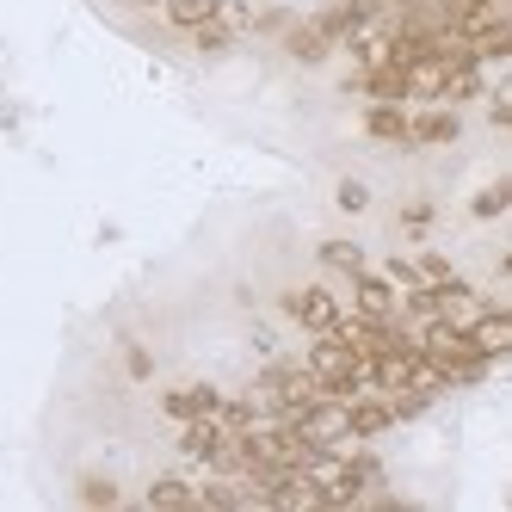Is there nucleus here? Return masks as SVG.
Instances as JSON below:
<instances>
[{
	"label": "nucleus",
	"instance_id": "obj_1",
	"mask_svg": "<svg viewBox=\"0 0 512 512\" xmlns=\"http://www.w3.org/2000/svg\"><path fill=\"white\" fill-rule=\"evenodd\" d=\"M463 340H469V352H482V358H506V346H512V309L482 303L463 321Z\"/></svg>",
	"mask_w": 512,
	"mask_h": 512
},
{
	"label": "nucleus",
	"instance_id": "obj_2",
	"mask_svg": "<svg viewBox=\"0 0 512 512\" xmlns=\"http://www.w3.org/2000/svg\"><path fill=\"white\" fill-rule=\"evenodd\" d=\"M284 315L297 321V327H309V334H334V321H340L346 309L327 297L321 284H303V290H284Z\"/></svg>",
	"mask_w": 512,
	"mask_h": 512
},
{
	"label": "nucleus",
	"instance_id": "obj_3",
	"mask_svg": "<svg viewBox=\"0 0 512 512\" xmlns=\"http://www.w3.org/2000/svg\"><path fill=\"white\" fill-rule=\"evenodd\" d=\"M352 315H364V321H395V315H401L395 284H389L383 272H371V266H364V272L352 278Z\"/></svg>",
	"mask_w": 512,
	"mask_h": 512
},
{
	"label": "nucleus",
	"instance_id": "obj_4",
	"mask_svg": "<svg viewBox=\"0 0 512 512\" xmlns=\"http://www.w3.org/2000/svg\"><path fill=\"white\" fill-rule=\"evenodd\" d=\"M327 50H334V38H327L321 19H290V25H284V56H290V62L315 68V62H327Z\"/></svg>",
	"mask_w": 512,
	"mask_h": 512
},
{
	"label": "nucleus",
	"instance_id": "obj_5",
	"mask_svg": "<svg viewBox=\"0 0 512 512\" xmlns=\"http://www.w3.org/2000/svg\"><path fill=\"white\" fill-rule=\"evenodd\" d=\"M457 136H463V118L445 112V105H432V112L408 118V142H414V149H451Z\"/></svg>",
	"mask_w": 512,
	"mask_h": 512
},
{
	"label": "nucleus",
	"instance_id": "obj_6",
	"mask_svg": "<svg viewBox=\"0 0 512 512\" xmlns=\"http://www.w3.org/2000/svg\"><path fill=\"white\" fill-rule=\"evenodd\" d=\"M401 81H408V99H438L445 81H451V56L426 50V56H414L408 68H401Z\"/></svg>",
	"mask_w": 512,
	"mask_h": 512
},
{
	"label": "nucleus",
	"instance_id": "obj_7",
	"mask_svg": "<svg viewBox=\"0 0 512 512\" xmlns=\"http://www.w3.org/2000/svg\"><path fill=\"white\" fill-rule=\"evenodd\" d=\"M395 426V414H389V395H352L346 401V432L352 438H377V432H389Z\"/></svg>",
	"mask_w": 512,
	"mask_h": 512
},
{
	"label": "nucleus",
	"instance_id": "obj_8",
	"mask_svg": "<svg viewBox=\"0 0 512 512\" xmlns=\"http://www.w3.org/2000/svg\"><path fill=\"white\" fill-rule=\"evenodd\" d=\"M223 408V395H216L210 383H192V389H167L161 395V414L173 420V426H186V420H198V414H216Z\"/></svg>",
	"mask_w": 512,
	"mask_h": 512
},
{
	"label": "nucleus",
	"instance_id": "obj_9",
	"mask_svg": "<svg viewBox=\"0 0 512 512\" xmlns=\"http://www.w3.org/2000/svg\"><path fill=\"white\" fill-rule=\"evenodd\" d=\"M223 438H229V432H223V420H216V414H198V420L179 426V451H186L192 463H204V469H210V457L223 451Z\"/></svg>",
	"mask_w": 512,
	"mask_h": 512
},
{
	"label": "nucleus",
	"instance_id": "obj_10",
	"mask_svg": "<svg viewBox=\"0 0 512 512\" xmlns=\"http://www.w3.org/2000/svg\"><path fill=\"white\" fill-rule=\"evenodd\" d=\"M364 136H377V142H408V112L389 99H371V112H364Z\"/></svg>",
	"mask_w": 512,
	"mask_h": 512
},
{
	"label": "nucleus",
	"instance_id": "obj_11",
	"mask_svg": "<svg viewBox=\"0 0 512 512\" xmlns=\"http://www.w3.org/2000/svg\"><path fill=\"white\" fill-rule=\"evenodd\" d=\"M315 260H321L327 272H346V278H358L364 266H371V260H364V247H358V241H346V235L321 241V247H315Z\"/></svg>",
	"mask_w": 512,
	"mask_h": 512
},
{
	"label": "nucleus",
	"instance_id": "obj_12",
	"mask_svg": "<svg viewBox=\"0 0 512 512\" xmlns=\"http://www.w3.org/2000/svg\"><path fill=\"white\" fill-rule=\"evenodd\" d=\"M142 500H149V506H198V488L186 482V475H155Z\"/></svg>",
	"mask_w": 512,
	"mask_h": 512
},
{
	"label": "nucleus",
	"instance_id": "obj_13",
	"mask_svg": "<svg viewBox=\"0 0 512 512\" xmlns=\"http://www.w3.org/2000/svg\"><path fill=\"white\" fill-rule=\"evenodd\" d=\"M506 204H512V179H494L488 192H475L469 216H475V223H500V216H506Z\"/></svg>",
	"mask_w": 512,
	"mask_h": 512
},
{
	"label": "nucleus",
	"instance_id": "obj_14",
	"mask_svg": "<svg viewBox=\"0 0 512 512\" xmlns=\"http://www.w3.org/2000/svg\"><path fill=\"white\" fill-rule=\"evenodd\" d=\"M210 7H216V0H161V19H167L173 31H192V25L210 19Z\"/></svg>",
	"mask_w": 512,
	"mask_h": 512
},
{
	"label": "nucleus",
	"instance_id": "obj_15",
	"mask_svg": "<svg viewBox=\"0 0 512 512\" xmlns=\"http://www.w3.org/2000/svg\"><path fill=\"white\" fill-rule=\"evenodd\" d=\"M210 19L223 25L229 38H247V31H253V7H247V0H216V7H210Z\"/></svg>",
	"mask_w": 512,
	"mask_h": 512
},
{
	"label": "nucleus",
	"instance_id": "obj_16",
	"mask_svg": "<svg viewBox=\"0 0 512 512\" xmlns=\"http://www.w3.org/2000/svg\"><path fill=\"white\" fill-rule=\"evenodd\" d=\"M186 38H192V50H198V56H223V50L235 44V38H229V31H223V25H216V19H204V25H192V31H186Z\"/></svg>",
	"mask_w": 512,
	"mask_h": 512
},
{
	"label": "nucleus",
	"instance_id": "obj_17",
	"mask_svg": "<svg viewBox=\"0 0 512 512\" xmlns=\"http://www.w3.org/2000/svg\"><path fill=\"white\" fill-rule=\"evenodd\" d=\"M334 204H340L346 216H364V210H371V186H364V179H340V186H334Z\"/></svg>",
	"mask_w": 512,
	"mask_h": 512
},
{
	"label": "nucleus",
	"instance_id": "obj_18",
	"mask_svg": "<svg viewBox=\"0 0 512 512\" xmlns=\"http://www.w3.org/2000/svg\"><path fill=\"white\" fill-rule=\"evenodd\" d=\"M124 377H130V383H149V377H155V352L136 346V340H124Z\"/></svg>",
	"mask_w": 512,
	"mask_h": 512
},
{
	"label": "nucleus",
	"instance_id": "obj_19",
	"mask_svg": "<svg viewBox=\"0 0 512 512\" xmlns=\"http://www.w3.org/2000/svg\"><path fill=\"white\" fill-rule=\"evenodd\" d=\"M414 278H420V284H451L457 266L445 260V253H420V260H414Z\"/></svg>",
	"mask_w": 512,
	"mask_h": 512
},
{
	"label": "nucleus",
	"instance_id": "obj_20",
	"mask_svg": "<svg viewBox=\"0 0 512 512\" xmlns=\"http://www.w3.org/2000/svg\"><path fill=\"white\" fill-rule=\"evenodd\" d=\"M81 500H87V506H118L124 494H118V482H105V475H87V482H81Z\"/></svg>",
	"mask_w": 512,
	"mask_h": 512
},
{
	"label": "nucleus",
	"instance_id": "obj_21",
	"mask_svg": "<svg viewBox=\"0 0 512 512\" xmlns=\"http://www.w3.org/2000/svg\"><path fill=\"white\" fill-rule=\"evenodd\" d=\"M432 216H438V210H432L426 198H414V204H401V229H408V235H426Z\"/></svg>",
	"mask_w": 512,
	"mask_h": 512
},
{
	"label": "nucleus",
	"instance_id": "obj_22",
	"mask_svg": "<svg viewBox=\"0 0 512 512\" xmlns=\"http://www.w3.org/2000/svg\"><path fill=\"white\" fill-rule=\"evenodd\" d=\"M475 7H488V0H438V7H432V13H438V19H445L451 31H457V25H463V19H469Z\"/></svg>",
	"mask_w": 512,
	"mask_h": 512
},
{
	"label": "nucleus",
	"instance_id": "obj_23",
	"mask_svg": "<svg viewBox=\"0 0 512 512\" xmlns=\"http://www.w3.org/2000/svg\"><path fill=\"white\" fill-rule=\"evenodd\" d=\"M488 124H494V130H506V124H512V99H506V93H494V99H488Z\"/></svg>",
	"mask_w": 512,
	"mask_h": 512
},
{
	"label": "nucleus",
	"instance_id": "obj_24",
	"mask_svg": "<svg viewBox=\"0 0 512 512\" xmlns=\"http://www.w3.org/2000/svg\"><path fill=\"white\" fill-rule=\"evenodd\" d=\"M136 7H161V0H136Z\"/></svg>",
	"mask_w": 512,
	"mask_h": 512
}]
</instances>
